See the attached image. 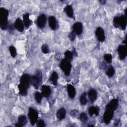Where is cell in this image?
Here are the masks:
<instances>
[{
    "label": "cell",
    "instance_id": "obj_1",
    "mask_svg": "<svg viewBox=\"0 0 127 127\" xmlns=\"http://www.w3.org/2000/svg\"><path fill=\"white\" fill-rule=\"evenodd\" d=\"M8 15V10L5 8L1 7L0 8V27L3 30L7 28Z\"/></svg>",
    "mask_w": 127,
    "mask_h": 127
},
{
    "label": "cell",
    "instance_id": "obj_2",
    "mask_svg": "<svg viewBox=\"0 0 127 127\" xmlns=\"http://www.w3.org/2000/svg\"><path fill=\"white\" fill-rule=\"evenodd\" d=\"M113 25L116 28H121L125 30L127 27V17L125 15L115 16L113 19Z\"/></svg>",
    "mask_w": 127,
    "mask_h": 127
},
{
    "label": "cell",
    "instance_id": "obj_3",
    "mask_svg": "<svg viewBox=\"0 0 127 127\" xmlns=\"http://www.w3.org/2000/svg\"><path fill=\"white\" fill-rule=\"evenodd\" d=\"M42 80V73L40 70H37L36 74L31 76L30 83L35 88L38 89L39 85Z\"/></svg>",
    "mask_w": 127,
    "mask_h": 127
},
{
    "label": "cell",
    "instance_id": "obj_4",
    "mask_svg": "<svg viewBox=\"0 0 127 127\" xmlns=\"http://www.w3.org/2000/svg\"><path fill=\"white\" fill-rule=\"evenodd\" d=\"M60 66L65 75L68 76L70 74L71 69V64L69 61L65 59H63L61 62Z\"/></svg>",
    "mask_w": 127,
    "mask_h": 127
},
{
    "label": "cell",
    "instance_id": "obj_5",
    "mask_svg": "<svg viewBox=\"0 0 127 127\" xmlns=\"http://www.w3.org/2000/svg\"><path fill=\"white\" fill-rule=\"evenodd\" d=\"M28 116L31 125L34 126L37 122L38 118V114L37 112L33 108L30 107L28 110Z\"/></svg>",
    "mask_w": 127,
    "mask_h": 127
},
{
    "label": "cell",
    "instance_id": "obj_6",
    "mask_svg": "<svg viewBox=\"0 0 127 127\" xmlns=\"http://www.w3.org/2000/svg\"><path fill=\"white\" fill-rule=\"evenodd\" d=\"M47 21V17L45 14H41L39 15L36 20V24L38 27L40 28H43L46 23Z\"/></svg>",
    "mask_w": 127,
    "mask_h": 127
},
{
    "label": "cell",
    "instance_id": "obj_7",
    "mask_svg": "<svg viewBox=\"0 0 127 127\" xmlns=\"http://www.w3.org/2000/svg\"><path fill=\"white\" fill-rule=\"evenodd\" d=\"M119 57L121 60L125 59L127 55V48L126 45H120L117 49Z\"/></svg>",
    "mask_w": 127,
    "mask_h": 127
},
{
    "label": "cell",
    "instance_id": "obj_8",
    "mask_svg": "<svg viewBox=\"0 0 127 127\" xmlns=\"http://www.w3.org/2000/svg\"><path fill=\"white\" fill-rule=\"evenodd\" d=\"M114 116V111L105 110L103 115V121L106 124H108L111 122Z\"/></svg>",
    "mask_w": 127,
    "mask_h": 127
},
{
    "label": "cell",
    "instance_id": "obj_9",
    "mask_svg": "<svg viewBox=\"0 0 127 127\" xmlns=\"http://www.w3.org/2000/svg\"><path fill=\"white\" fill-rule=\"evenodd\" d=\"M30 78L31 76L28 74L25 73L23 74L20 79V84L28 88L30 83Z\"/></svg>",
    "mask_w": 127,
    "mask_h": 127
},
{
    "label": "cell",
    "instance_id": "obj_10",
    "mask_svg": "<svg viewBox=\"0 0 127 127\" xmlns=\"http://www.w3.org/2000/svg\"><path fill=\"white\" fill-rule=\"evenodd\" d=\"M95 35L99 42H103L105 39L104 30L100 27H98L95 31Z\"/></svg>",
    "mask_w": 127,
    "mask_h": 127
},
{
    "label": "cell",
    "instance_id": "obj_11",
    "mask_svg": "<svg viewBox=\"0 0 127 127\" xmlns=\"http://www.w3.org/2000/svg\"><path fill=\"white\" fill-rule=\"evenodd\" d=\"M118 107V100L117 99H112L106 106V110L112 111L116 110Z\"/></svg>",
    "mask_w": 127,
    "mask_h": 127
},
{
    "label": "cell",
    "instance_id": "obj_12",
    "mask_svg": "<svg viewBox=\"0 0 127 127\" xmlns=\"http://www.w3.org/2000/svg\"><path fill=\"white\" fill-rule=\"evenodd\" d=\"M72 31L76 34V35H80L83 30V26L81 22H77L75 23L72 26Z\"/></svg>",
    "mask_w": 127,
    "mask_h": 127
},
{
    "label": "cell",
    "instance_id": "obj_13",
    "mask_svg": "<svg viewBox=\"0 0 127 127\" xmlns=\"http://www.w3.org/2000/svg\"><path fill=\"white\" fill-rule=\"evenodd\" d=\"M14 27L18 31L21 32L24 30V24L20 18H17L14 23Z\"/></svg>",
    "mask_w": 127,
    "mask_h": 127
},
{
    "label": "cell",
    "instance_id": "obj_14",
    "mask_svg": "<svg viewBox=\"0 0 127 127\" xmlns=\"http://www.w3.org/2000/svg\"><path fill=\"white\" fill-rule=\"evenodd\" d=\"M48 22L51 29L55 30L57 27V21L56 18L54 16H50L48 18Z\"/></svg>",
    "mask_w": 127,
    "mask_h": 127
},
{
    "label": "cell",
    "instance_id": "obj_15",
    "mask_svg": "<svg viewBox=\"0 0 127 127\" xmlns=\"http://www.w3.org/2000/svg\"><path fill=\"white\" fill-rule=\"evenodd\" d=\"M88 96L90 102L93 103L96 99L97 97V91L94 89H91L88 92Z\"/></svg>",
    "mask_w": 127,
    "mask_h": 127
},
{
    "label": "cell",
    "instance_id": "obj_16",
    "mask_svg": "<svg viewBox=\"0 0 127 127\" xmlns=\"http://www.w3.org/2000/svg\"><path fill=\"white\" fill-rule=\"evenodd\" d=\"M27 123L26 117L24 115H21L19 116L18 118V122L15 125V127H22L25 125Z\"/></svg>",
    "mask_w": 127,
    "mask_h": 127
},
{
    "label": "cell",
    "instance_id": "obj_17",
    "mask_svg": "<svg viewBox=\"0 0 127 127\" xmlns=\"http://www.w3.org/2000/svg\"><path fill=\"white\" fill-rule=\"evenodd\" d=\"M51 93V89L49 86L44 85L42 86V94L45 97L48 98Z\"/></svg>",
    "mask_w": 127,
    "mask_h": 127
},
{
    "label": "cell",
    "instance_id": "obj_18",
    "mask_svg": "<svg viewBox=\"0 0 127 127\" xmlns=\"http://www.w3.org/2000/svg\"><path fill=\"white\" fill-rule=\"evenodd\" d=\"M67 91L69 97L72 99L75 97V89L73 85L71 84H68L67 86Z\"/></svg>",
    "mask_w": 127,
    "mask_h": 127
},
{
    "label": "cell",
    "instance_id": "obj_19",
    "mask_svg": "<svg viewBox=\"0 0 127 127\" xmlns=\"http://www.w3.org/2000/svg\"><path fill=\"white\" fill-rule=\"evenodd\" d=\"M66 114V111L64 108H61L58 110L57 113V117L59 121L64 119Z\"/></svg>",
    "mask_w": 127,
    "mask_h": 127
},
{
    "label": "cell",
    "instance_id": "obj_20",
    "mask_svg": "<svg viewBox=\"0 0 127 127\" xmlns=\"http://www.w3.org/2000/svg\"><path fill=\"white\" fill-rule=\"evenodd\" d=\"M64 11L66 15L70 18H74L73 10L72 7L70 5H67L64 9Z\"/></svg>",
    "mask_w": 127,
    "mask_h": 127
},
{
    "label": "cell",
    "instance_id": "obj_21",
    "mask_svg": "<svg viewBox=\"0 0 127 127\" xmlns=\"http://www.w3.org/2000/svg\"><path fill=\"white\" fill-rule=\"evenodd\" d=\"M23 23L26 28H28L32 23V21L29 18V14L27 13L23 15Z\"/></svg>",
    "mask_w": 127,
    "mask_h": 127
},
{
    "label": "cell",
    "instance_id": "obj_22",
    "mask_svg": "<svg viewBox=\"0 0 127 127\" xmlns=\"http://www.w3.org/2000/svg\"><path fill=\"white\" fill-rule=\"evenodd\" d=\"M88 113L90 116H93V115H95L96 116H97L99 113V109L98 107H90L88 109Z\"/></svg>",
    "mask_w": 127,
    "mask_h": 127
},
{
    "label": "cell",
    "instance_id": "obj_23",
    "mask_svg": "<svg viewBox=\"0 0 127 127\" xmlns=\"http://www.w3.org/2000/svg\"><path fill=\"white\" fill-rule=\"evenodd\" d=\"M58 73L56 71L53 72L52 73L50 78V80L52 83V84L55 86H56L58 83Z\"/></svg>",
    "mask_w": 127,
    "mask_h": 127
},
{
    "label": "cell",
    "instance_id": "obj_24",
    "mask_svg": "<svg viewBox=\"0 0 127 127\" xmlns=\"http://www.w3.org/2000/svg\"><path fill=\"white\" fill-rule=\"evenodd\" d=\"M18 88L19 89V93L22 96H26L27 94V88L25 86L22 85L21 84H19L18 85Z\"/></svg>",
    "mask_w": 127,
    "mask_h": 127
},
{
    "label": "cell",
    "instance_id": "obj_25",
    "mask_svg": "<svg viewBox=\"0 0 127 127\" xmlns=\"http://www.w3.org/2000/svg\"><path fill=\"white\" fill-rule=\"evenodd\" d=\"M80 103L82 105H85L86 104L87 102V94L86 92H84L81 95L80 99Z\"/></svg>",
    "mask_w": 127,
    "mask_h": 127
},
{
    "label": "cell",
    "instance_id": "obj_26",
    "mask_svg": "<svg viewBox=\"0 0 127 127\" xmlns=\"http://www.w3.org/2000/svg\"><path fill=\"white\" fill-rule=\"evenodd\" d=\"M73 55L72 52L69 50L66 51L64 53L65 59L69 62H70L72 60V59H73Z\"/></svg>",
    "mask_w": 127,
    "mask_h": 127
},
{
    "label": "cell",
    "instance_id": "obj_27",
    "mask_svg": "<svg viewBox=\"0 0 127 127\" xmlns=\"http://www.w3.org/2000/svg\"><path fill=\"white\" fill-rule=\"evenodd\" d=\"M115 72V71L114 68L112 66H110L108 68L106 73V75L108 76H109L110 77H112L114 75Z\"/></svg>",
    "mask_w": 127,
    "mask_h": 127
},
{
    "label": "cell",
    "instance_id": "obj_28",
    "mask_svg": "<svg viewBox=\"0 0 127 127\" xmlns=\"http://www.w3.org/2000/svg\"><path fill=\"white\" fill-rule=\"evenodd\" d=\"M43 96L42 94L39 92H37L35 93V100L37 101V103H41L42 99L43 98Z\"/></svg>",
    "mask_w": 127,
    "mask_h": 127
},
{
    "label": "cell",
    "instance_id": "obj_29",
    "mask_svg": "<svg viewBox=\"0 0 127 127\" xmlns=\"http://www.w3.org/2000/svg\"><path fill=\"white\" fill-rule=\"evenodd\" d=\"M80 120L83 123H86L88 120V117L85 113H81L79 116Z\"/></svg>",
    "mask_w": 127,
    "mask_h": 127
},
{
    "label": "cell",
    "instance_id": "obj_30",
    "mask_svg": "<svg viewBox=\"0 0 127 127\" xmlns=\"http://www.w3.org/2000/svg\"><path fill=\"white\" fill-rule=\"evenodd\" d=\"M9 51L10 52V55L12 57L14 58L16 56V51L14 46H10L9 48Z\"/></svg>",
    "mask_w": 127,
    "mask_h": 127
},
{
    "label": "cell",
    "instance_id": "obj_31",
    "mask_svg": "<svg viewBox=\"0 0 127 127\" xmlns=\"http://www.w3.org/2000/svg\"><path fill=\"white\" fill-rule=\"evenodd\" d=\"M104 60L106 61V62L108 63H112V56L110 54H105L104 56Z\"/></svg>",
    "mask_w": 127,
    "mask_h": 127
},
{
    "label": "cell",
    "instance_id": "obj_32",
    "mask_svg": "<svg viewBox=\"0 0 127 127\" xmlns=\"http://www.w3.org/2000/svg\"><path fill=\"white\" fill-rule=\"evenodd\" d=\"M41 49H42V52L44 54H47L49 53V47L48 46L45 44H43L42 46V48H41Z\"/></svg>",
    "mask_w": 127,
    "mask_h": 127
},
{
    "label": "cell",
    "instance_id": "obj_33",
    "mask_svg": "<svg viewBox=\"0 0 127 127\" xmlns=\"http://www.w3.org/2000/svg\"><path fill=\"white\" fill-rule=\"evenodd\" d=\"M68 37L70 40V41H73L76 38V34L73 31H72L68 34Z\"/></svg>",
    "mask_w": 127,
    "mask_h": 127
},
{
    "label": "cell",
    "instance_id": "obj_34",
    "mask_svg": "<svg viewBox=\"0 0 127 127\" xmlns=\"http://www.w3.org/2000/svg\"><path fill=\"white\" fill-rule=\"evenodd\" d=\"M46 126L45 122L42 120H40L37 123V127H45Z\"/></svg>",
    "mask_w": 127,
    "mask_h": 127
},
{
    "label": "cell",
    "instance_id": "obj_35",
    "mask_svg": "<svg viewBox=\"0 0 127 127\" xmlns=\"http://www.w3.org/2000/svg\"><path fill=\"white\" fill-rule=\"evenodd\" d=\"M13 26H12V24H10V25H8L7 26V28L9 30V31H10V32L13 31Z\"/></svg>",
    "mask_w": 127,
    "mask_h": 127
},
{
    "label": "cell",
    "instance_id": "obj_36",
    "mask_svg": "<svg viewBox=\"0 0 127 127\" xmlns=\"http://www.w3.org/2000/svg\"><path fill=\"white\" fill-rule=\"evenodd\" d=\"M120 122V120L119 119H117L116 120V121H115V123H114V126H118L119 123Z\"/></svg>",
    "mask_w": 127,
    "mask_h": 127
},
{
    "label": "cell",
    "instance_id": "obj_37",
    "mask_svg": "<svg viewBox=\"0 0 127 127\" xmlns=\"http://www.w3.org/2000/svg\"><path fill=\"white\" fill-rule=\"evenodd\" d=\"M72 52V53H73V55H75V56H77V53H76V50H75L74 48L73 49V52Z\"/></svg>",
    "mask_w": 127,
    "mask_h": 127
},
{
    "label": "cell",
    "instance_id": "obj_38",
    "mask_svg": "<svg viewBox=\"0 0 127 127\" xmlns=\"http://www.w3.org/2000/svg\"><path fill=\"white\" fill-rule=\"evenodd\" d=\"M99 2L101 3V4H105V3H106V0H99Z\"/></svg>",
    "mask_w": 127,
    "mask_h": 127
},
{
    "label": "cell",
    "instance_id": "obj_39",
    "mask_svg": "<svg viewBox=\"0 0 127 127\" xmlns=\"http://www.w3.org/2000/svg\"><path fill=\"white\" fill-rule=\"evenodd\" d=\"M126 40H127V36H126V38H125V40L123 41V43H124V44H126Z\"/></svg>",
    "mask_w": 127,
    "mask_h": 127
},
{
    "label": "cell",
    "instance_id": "obj_40",
    "mask_svg": "<svg viewBox=\"0 0 127 127\" xmlns=\"http://www.w3.org/2000/svg\"><path fill=\"white\" fill-rule=\"evenodd\" d=\"M88 127H93L94 126H93V125H88Z\"/></svg>",
    "mask_w": 127,
    "mask_h": 127
}]
</instances>
